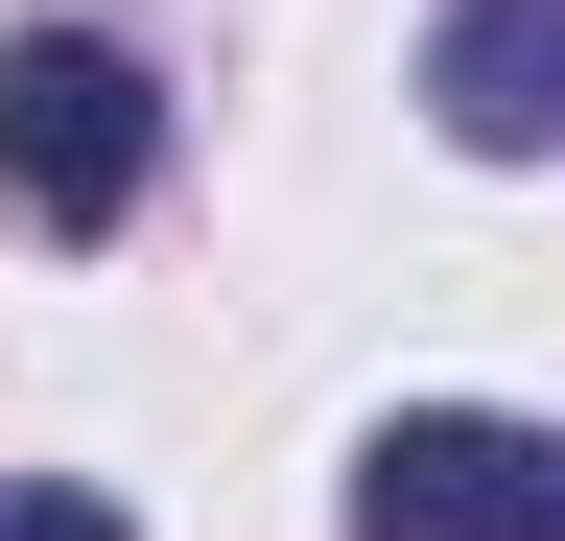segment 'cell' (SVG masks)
<instances>
[{
	"mask_svg": "<svg viewBox=\"0 0 565 541\" xmlns=\"http://www.w3.org/2000/svg\"><path fill=\"white\" fill-rule=\"evenodd\" d=\"M353 541H565V447L519 400H401L353 447Z\"/></svg>",
	"mask_w": 565,
	"mask_h": 541,
	"instance_id": "2",
	"label": "cell"
},
{
	"mask_svg": "<svg viewBox=\"0 0 565 541\" xmlns=\"http://www.w3.org/2000/svg\"><path fill=\"white\" fill-rule=\"evenodd\" d=\"M141 165H166V95H141L118 24H24L0 47V213L24 236H118Z\"/></svg>",
	"mask_w": 565,
	"mask_h": 541,
	"instance_id": "1",
	"label": "cell"
},
{
	"mask_svg": "<svg viewBox=\"0 0 565 541\" xmlns=\"http://www.w3.org/2000/svg\"><path fill=\"white\" fill-rule=\"evenodd\" d=\"M0 541H118V495H71V470H24V495H0Z\"/></svg>",
	"mask_w": 565,
	"mask_h": 541,
	"instance_id": "4",
	"label": "cell"
},
{
	"mask_svg": "<svg viewBox=\"0 0 565 541\" xmlns=\"http://www.w3.org/2000/svg\"><path fill=\"white\" fill-rule=\"evenodd\" d=\"M424 118L471 165H565V0H448L424 24Z\"/></svg>",
	"mask_w": 565,
	"mask_h": 541,
	"instance_id": "3",
	"label": "cell"
}]
</instances>
